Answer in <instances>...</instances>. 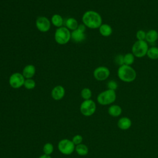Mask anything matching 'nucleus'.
Here are the masks:
<instances>
[{"label": "nucleus", "mask_w": 158, "mask_h": 158, "mask_svg": "<svg viewBox=\"0 0 158 158\" xmlns=\"http://www.w3.org/2000/svg\"><path fill=\"white\" fill-rule=\"evenodd\" d=\"M72 142L74 143V144L75 146L78 145V144H80L82 143V141H83V137L80 135H77L75 136H74L72 138Z\"/></svg>", "instance_id": "obj_28"}, {"label": "nucleus", "mask_w": 158, "mask_h": 158, "mask_svg": "<svg viewBox=\"0 0 158 158\" xmlns=\"http://www.w3.org/2000/svg\"><path fill=\"white\" fill-rule=\"evenodd\" d=\"M23 86L27 89H32L35 88V87L36 86V82L32 78L25 79Z\"/></svg>", "instance_id": "obj_24"}, {"label": "nucleus", "mask_w": 158, "mask_h": 158, "mask_svg": "<svg viewBox=\"0 0 158 158\" xmlns=\"http://www.w3.org/2000/svg\"><path fill=\"white\" fill-rule=\"evenodd\" d=\"M146 56L151 59L156 60L158 59V47L152 46L149 48Z\"/></svg>", "instance_id": "obj_20"}, {"label": "nucleus", "mask_w": 158, "mask_h": 158, "mask_svg": "<svg viewBox=\"0 0 158 158\" xmlns=\"http://www.w3.org/2000/svg\"><path fill=\"white\" fill-rule=\"evenodd\" d=\"M92 96V92L88 88H84L81 91V96L84 100L90 99Z\"/></svg>", "instance_id": "obj_23"}, {"label": "nucleus", "mask_w": 158, "mask_h": 158, "mask_svg": "<svg viewBox=\"0 0 158 158\" xmlns=\"http://www.w3.org/2000/svg\"><path fill=\"white\" fill-rule=\"evenodd\" d=\"M146 35V33L143 30H138L136 33V38L137 40H139V41L145 40Z\"/></svg>", "instance_id": "obj_26"}, {"label": "nucleus", "mask_w": 158, "mask_h": 158, "mask_svg": "<svg viewBox=\"0 0 158 158\" xmlns=\"http://www.w3.org/2000/svg\"><path fill=\"white\" fill-rule=\"evenodd\" d=\"M51 22L44 16L38 17L35 22L37 29L41 32H47L51 28Z\"/></svg>", "instance_id": "obj_10"}, {"label": "nucleus", "mask_w": 158, "mask_h": 158, "mask_svg": "<svg viewBox=\"0 0 158 158\" xmlns=\"http://www.w3.org/2000/svg\"><path fill=\"white\" fill-rule=\"evenodd\" d=\"M59 151L64 155H70L74 151L75 145L72 140L68 139H63L58 143Z\"/></svg>", "instance_id": "obj_7"}, {"label": "nucleus", "mask_w": 158, "mask_h": 158, "mask_svg": "<svg viewBox=\"0 0 158 158\" xmlns=\"http://www.w3.org/2000/svg\"><path fill=\"white\" fill-rule=\"evenodd\" d=\"M36 72V68L32 64H28L24 67L22 70V75L25 77V78H32V77L35 75Z\"/></svg>", "instance_id": "obj_13"}, {"label": "nucleus", "mask_w": 158, "mask_h": 158, "mask_svg": "<svg viewBox=\"0 0 158 158\" xmlns=\"http://www.w3.org/2000/svg\"><path fill=\"white\" fill-rule=\"evenodd\" d=\"M86 38L85 31L78 29L72 31L71 33V39L75 43H81Z\"/></svg>", "instance_id": "obj_12"}, {"label": "nucleus", "mask_w": 158, "mask_h": 158, "mask_svg": "<svg viewBox=\"0 0 158 158\" xmlns=\"http://www.w3.org/2000/svg\"><path fill=\"white\" fill-rule=\"evenodd\" d=\"M148 49V44L145 40H137L133 43L131 47V52L135 57L141 58L147 54Z\"/></svg>", "instance_id": "obj_5"}, {"label": "nucleus", "mask_w": 158, "mask_h": 158, "mask_svg": "<svg viewBox=\"0 0 158 158\" xmlns=\"http://www.w3.org/2000/svg\"><path fill=\"white\" fill-rule=\"evenodd\" d=\"M52 24L57 27V28H59V27H61L62 24H63V22H64V20L62 17V16L59 14H54L51 17V22Z\"/></svg>", "instance_id": "obj_19"}, {"label": "nucleus", "mask_w": 158, "mask_h": 158, "mask_svg": "<svg viewBox=\"0 0 158 158\" xmlns=\"http://www.w3.org/2000/svg\"><path fill=\"white\" fill-rule=\"evenodd\" d=\"M110 75L109 69L105 66H99L96 68L93 72L94 78L98 81H104L109 78Z\"/></svg>", "instance_id": "obj_9"}, {"label": "nucleus", "mask_w": 158, "mask_h": 158, "mask_svg": "<svg viewBox=\"0 0 158 158\" xmlns=\"http://www.w3.org/2000/svg\"><path fill=\"white\" fill-rule=\"evenodd\" d=\"M96 106L95 102L91 99L84 100L80 105V110L81 113L86 117L92 115L96 111Z\"/></svg>", "instance_id": "obj_6"}, {"label": "nucleus", "mask_w": 158, "mask_h": 158, "mask_svg": "<svg viewBox=\"0 0 158 158\" xmlns=\"http://www.w3.org/2000/svg\"><path fill=\"white\" fill-rule=\"evenodd\" d=\"M82 22L88 28L91 29L99 28L102 25V19L101 15L94 10H87L82 16Z\"/></svg>", "instance_id": "obj_1"}, {"label": "nucleus", "mask_w": 158, "mask_h": 158, "mask_svg": "<svg viewBox=\"0 0 158 158\" xmlns=\"http://www.w3.org/2000/svg\"><path fill=\"white\" fill-rule=\"evenodd\" d=\"M65 92V89L62 86L57 85L52 89L51 96L54 100L59 101L64 98Z\"/></svg>", "instance_id": "obj_11"}, {"label": "nucleus", "mask_w": 158, "mask_h": 158, "mask_svg": "<svg viewBox=\"0 0 158 158\" xmlns=\"http://www.w3.org/2000/svg\"><path fill=\"white\" fill-rule=\"evenodd\" d=\"M158 40V32L157 30L151 29L146 33L145 41L149 43H154Z\"/></svg>", "instance_id": "obj_14"}, {"label": "nucleus", "mask_w": 158, "mask_h": 158, "mask_svg": "<svg viewBox=\"0 0 158 158\" xmlns=\"http://www.w3.org/2000/svg\"><path fill=\"white\" fill-rule=\"evenodd\" d=\"M65 26L69 30H75L77 29L78 23L77 20L73 17H69L65 21Z\"/></svg>", "instance_id": "obj_17"}, {"label": "nucleus", "mask_w": 158, "mask_h": 158, "mask_svg": "<svg viewBox=\"0 0 158 158\" xmlns=\"http://www.w3.org/2000/svg\"><path fill=\"white\" fill-rule=\"evenodd\" d=\"M43 150L44 154L50 156L54 151V146L51 143H47L44 145Z\"/></svg>", "instance_id": "obj_25"}, {"label": "nucleus", "mask_w": 158, "mask_h": 158, "mask_svg": "<svg viewBox=\"0 0 158 158\" xmlns=\"http://www.w3.org/2000/svg\"><path fill=\"white\" fill-rule=\"evenodd\" d=\"M115 62L116 64L118 65L119 67L124 64L123 62V56L122 54H118L115 57Z\"/></svg>", "instance_id": "obj_29"}, {"label": "nucleus", "mask_w": 158, "mask_h": 158, "mask_svg": "<svg viewBox=\"0 0 158 158\" xmlns=\"http://www.w3.org/2000/svg\"><path fill=\"white\" fill-rule=\"evenodd\" d=\"M116 99V93L114 90L107 89L100 93L97 97V101L101 105L106 106L113 103Z\"/></svg>", "instance_id": "obj_4"}, {"label": "nucleus", "mask_w": 158, "mask_h": 158, "mask_svg": "<svg viewBox=\"0 0 158 158\" xmlns=\"http://www.w3.org/2000/svg\"><path fill=\"white\" fill-rule=\"evenodd\" d=\"M25 78L22 73L19 72H15L12 73L9 79L10 86L14 89H18L23 86Z\"/></svg>", "instance_id": "obj_8"}, {"label": "nucleus", "mask_w": 158, "mask_h": 158, "mask_svg": "<svg viewBox=\"0 0 158 158\" xmlns=\"http://www.w3.org/2000/svg\"><path fill=\"white\" fill-rule=\"evenodd\" d=\"M75 150L76 151L77 153L80 156H86L88 153V147L84 144H80L75 146Z\"/></svg>", "instance_id": "obj_21"}, {"label": "nucleus", "mask_w": 158, "mask_h": 158, "mask_svg": "<svg viewBox=\"0 0 158 158\" xmlns=\"http://www.w3.org/2000/svg\"><path fill=\"white\" fill-rule=\"evenodd\" d=\"M117 125L119 128L123 130H128L131 125V121L128 117H122L120 118L118 122Z\"/></svg>", "instance_id": "obj_15"}, {"label": "nucleus", "mask_w": 158, "mask_h": 158, "mask_svg": "<svg viewBox=\"0 0 158 158\" xmlns=\"http://www.w3.org/2000/svg\"><path fill=\"white\" fill-rule=\"evenodd\" d=\"M71 39V32L66 27L57 28L54 33V40L59 44H65Z\"/></svg>", "instance_id": "obj_3"}, {"label": "nucleus", "mask_w": 158, "mask_h": 158, "mask_svg": "<svg viewBox=\"0 0 158 158\" xmlns=\"http://www.w3.org/2000/svg\"><path fill=\"white\" fill-rule=\"evenodd\" d=\"M135 56L132 52H128L123 56V62L125 65H131L135 61Z\"/></svg>", "instance_id": "obj_22"}, {"label": "nucleus", "mask_w": 158, "mask_h": 158, "mask_svg": "<svg viewBox=\"0 0 158 158\" xmlns=\"http://www.w3.org/2000/svg\"><path fill=\"white\" fill-rule=\"evenodd\" d=\"M107 88L108 89H112V90H115L117 89L118 88V84L117 83L114 81V80H110L107 84Z\"/></svg>", "instance_id": "obj_27"}, {"label": "nucleus", "mask_w": 158, "mask_h": 158, "mask_svg": "<svg viewBox=\"0 0 158 158\" xmlns=\"http://www.w3.org/2000/svg\"><path fill=\"white\" fill-rule=\"evenodd\" d=\"M39 158H51V157L49 155H46V154H43L42 156H41L40 157H39Z\"/></svg>", "instance_id": "obj_30"}, {"label": "nucleus", "mask_w": 158, "mask_h": 158, "mask_svg": "<svg viewBox=\"0 0 158 158\" xmlns=\"http://www.w3.org/2000/svg\"><path fill=\"white\" fill-rule=\"evenodd\" d=\"M117 76L122 81L130 83L133 81L136 77V72L131 65H122L117 70Z\"/></svg>", "instance_id": "obj_2"}, {"label": "nucleus", "mask_w": 158, "mask_h": 158, "mask_svg": "<svg viewBox=\"0 0 158 158\" xmlns=\"http://www.w3.org/2000/svg\"><path fill=\"white\" fill-rule=\"evenodd\" d=\"M99 31L100 34L105 37L109 36L112 33V28L110 25L107 23H102V25L99 28Z\"/></svg>", "instance_id": "obj_16"}, {"label": "nucleus", "mask_w": 158, "mask_h": 158, "mask_svg": "<svg viewBox=\"0 0 158 158\" xmlns=\"http://www.w3.org/2000/svg\"><path fill=\"white\" fill-rule=\"evenodd\" d=\"M122 110L120 106L118 105H112L108 109V113L112 117H118L122 114Z\"/></svg>", "instance_id": "obj_18"}]
</instances>
